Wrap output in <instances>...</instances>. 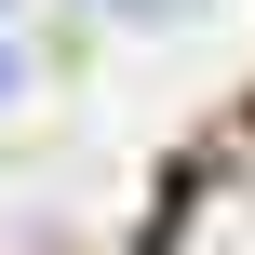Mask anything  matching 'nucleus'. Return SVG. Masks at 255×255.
Returning <instances> with one entry per match:
<instances>
[{"label":"nucleus","mask_w":255,"mask_h":255,"mask_svg":"<svg viewBox=\"0 0 255 255\" xmlns=\"http://www.w3.org/2000/svg\"><path fill=\"white\" fill-rule=\"evenodd\" d=\"M0 94H13V40H0Z\"/></svg>","instance_id":"nucleus-2"},{"label":"nucleus","mask_w":255,"mask_h":255,"mask_svg":"<svg viewBox=\"0 0 255 255\" xmlns=\"http://www.w3.org/2000/svg\"><path fill=\"white\" fill-rule=\"evenodd\" d=\"M121 13H188V0H121Z\"/></svg>","instance_id":"nucleus-1"}]
</instances>
